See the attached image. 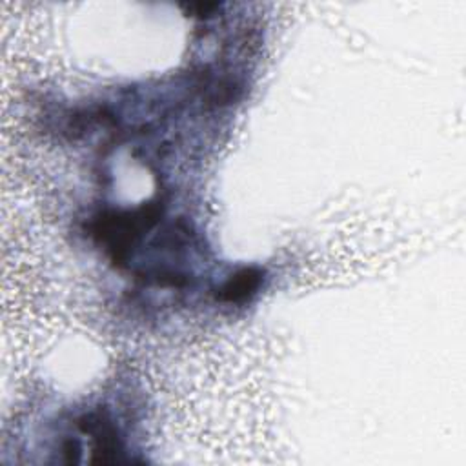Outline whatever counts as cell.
<instances>
[{"instance_id":"cell-1","label":"cell","mask_w":466,"mask_h":466,"mask_svg":"<svg viewBox=\"0 0 466 466\" xmlns=\"http://www.w3.org/2000/svg\"><path fill=\"white\" fill-rule=\"evenodd\" d=\"M75 426L89 435L93 441V451L98 453L96 462H116L118 453L124 451L118 430L113 419L102 410H91L75 419Z\"/></svg>"},{"instance_id":"cell-2","label":"cell","mask_w":466,"mask_h":466,"mask_svg":"<svg viewBox=\"0 0 466 466\" xmlns=\"http://www.w3.org/2000/svg\"><path fill=\"white\" fill-rule=\"evenodd\" d=\"M262 284V271L258 268H242L235 271L228 280L217 289V299L226 304L248 302Z\"/></svg>"}]
</instances>
